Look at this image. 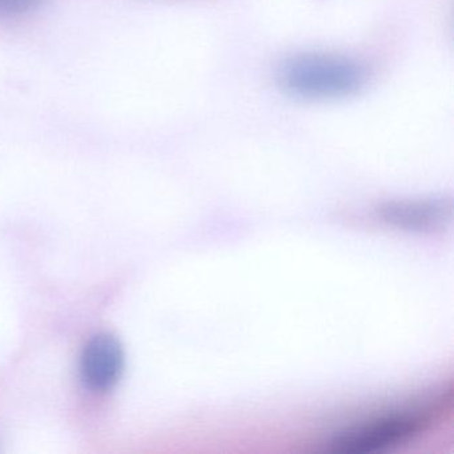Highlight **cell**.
I'll use <instances>...</instances> for the list:
<instances>
[{
    "instance_id": "2",
    "label": "cell",
    "mask_w": 454,
    "mask_h": 454,
    "mask_svg": "<svg viewBox=\"0 0 454 454\" xmlns=\"http://www.w3.org/2000/svg\"><path fill=\"white\" fill-rule=\"evenodd\" d=\"M443 398L398 409L344 430L331 441L334 453H371L408 440L427 429L441 409Z\"/></svg>"
},
{
    "instance_id": "1",
    "label": "cell",
    "mask_w": 454,
    "mask_h": 454,
    "mask_svg": "<svg viewBox=\"0 0 454 454\" xmlns=\"http://www.w3.org/2000/svg\"><path fill=\"white\" fill-rule=\"evenodd\" d=\"M368 63L332 51L294 52L276 68L278 89L294 99L331 102L360 94L371 81Z\"/></svg>"
},
{
    "instance_id": "3",
    "label": "cell",
    "mask_w": 454,
    "mask_h": 454,
    "mask_svg": "<svg viewBox=\"0 0 454 454\" xmlns=\"http://www.w3.org/2000/svg\"><path fill=\"white\" fill-rule=\"evenodd\" d=\"M124 369V350L121 341L102 333L87 342L82 355L81 372L87 387L97 392L111 389Z\"/></svg>"
},
{
    "instance_id": "4",
    "label": "cell",
    "mask_w": 454,
    "mask_h": 454,
    "mask_svg": "<svg viewBox=\"0 0 454 454\" xmlns=\"http://www.w3.org/2000/svg\"><path fill=\"white\" fill-rule=\"evenodd\" d=\"M448 212V207L437 200L390 201L379 208L380 216L387 224L413 231L437 227Z\"/></svg>"
},
{
    "instance_id": "5",
    "label": "cell",
    "mask_w": 454,
    "mask_h": 454,
    "mask_svg": "<svg viewBox=\"0 0 454 454\" xmlns=\"http://www.w3.org/2000/svg\"><path fill=\"white\" fill-rule=\"evenodd\" d=\"M41 0H0V17L23 14L34 9Z\"/></svg>"
}]
</instances>
